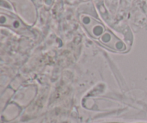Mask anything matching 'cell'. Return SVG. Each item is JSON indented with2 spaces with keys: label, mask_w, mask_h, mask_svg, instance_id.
I'll use <instances>...</instances> for the list:
<instances>
[{
  "label": "cell",
  "mask_w": 147,
  "mask_h": 123,
  "mask_svg": "<svg viewBox=\"0 0 147 123\" xmlns=\"http://www.w3.org/2000/svg\"><path fill=\"white\" fill-rule=\"evenodd\" d=\"M100 42L106 47L118 52H123L126 50V46L122 40L118 38L110 31H106L100 37Z\"/></svg>",
  "instance_id": "2"
},
{
  "label": "cell",
  "mask_w": 147,
  "mask_h": 123,
  "mask_svg": "<svg viewBox=\"0 0 147 123\" xmlns=\"http://www.w3.org/2000/svg\"><path fill=\"white\" fill-rule=\"evenodd\" d=\"M80 20L88 33L94 38H100L105 33V27L100 22L88 14H81Z\"/></svg>",
  "instance_id": "1"
},
{
  "label": "cell",
  "mask_w": 147,
  "mask_h": 123,
  "mask_svg": "<svg viewBox=\"0 0 147 123\" xmlns=\"http://www.w3.org/2000/svg\"><path fill=\"white\" fill-rule=\"evenodd\" d=\"M0 23L1 25H4V24L10 25L14 29H19L22 25L21 22L18 20L10 17L4 14H1L0 16Z\"/></svg>",
  "instance_id": "3"
}]
</instances>
